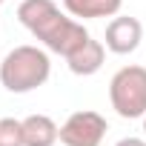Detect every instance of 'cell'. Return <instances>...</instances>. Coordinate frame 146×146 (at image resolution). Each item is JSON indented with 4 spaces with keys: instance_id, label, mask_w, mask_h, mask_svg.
I'll return each mask as SVG.
<instances>
[{
    "instance_id": "cell-10",
    "label": "cell",
    "mask_w": 146,
    "mask_h": 146,
    "mask_svg": "<svg viewBox=\"0 0 146 146\" xmlns=\"http://www.w3.org/2000/svg\"><path fill=\"white\" fill-rule=\"evenodd\" d=\"M115 146H146V140L143 137H120Z\"/></svg>"
},
{
    "instance_id": "cell-5",
    "label": "cell",
    "mask_w": 146,
    "mask_h": 146,
    "mask_svg": "<svg viewBox=\"0 0 146 146\" xmlns=\"http://www.w3.org/2000/svg\"><path fill=\"white\" fill-rule=\"evenodd\" d=\"M143 40V26L137 17L115 15L106 26V49L112 54H132Z\"/></svg>"
},
{
    "instance_id": "cell-6",
    "label": "cell",
    "mask_w": 146,
    "mask_h": 146,
    "mask_svg": "<svg viewBox=\"0 0 146 146\" xmlns=\"http://www.w3.org/2000/svg\"><path fill=\"white\" fill-rule=\"evenodd\" d=\"M103 60H106V46L100 40H95V37H89L86 43H80L75 52L66 57L69 72L78 75V78H89V75H95V72H100Z\"/></svg>"
},
{
    "instance_id": "cell-9",
    "label": "cell",
    "mask_w": 146,
    "mask_h": 146,
    "mask_svg": "<svg viewBox=\"0 0 146 146\" xmlns=\"http://www.w3.org/2000/svg\"><path fill=\"white\" fill-rule=\"evenodd\" d=\"M0 146H26L23 143V123L15 117H0Z\"/></svg>"
},
{
    "instance_id": "cell-2",
    "label": "cell",
    "mask_w": 146,
    "mask_h": 146,
    "mask_svg": "<svg viewBox=\"0 0 146 146\" xmlns=\"http://www.w3.org/2000/svg\"><path fill=\"white\" fill-rule=\"evenodd\" d=\"M52 75V60H49V49L23 43L15 46L3 60H0V83L12 95H26L40 89Z\"/></svg>"
},
{
    "instance_id": "cell-3",
    "label": "cell",
    "mask_w": 146,
    "mask_h": 146,
    "mask_svg": "<svg viewBox=\"0 0 146 146\" xmlns=\"http://www.w3.org/2000/svg\"><path fill=\"white\" fill-rule=\"evenodd\" d=\"M109 103L123 120H137L146 115V69L123 66L109 80Z\"/></svg>"
},
{
    "instance_id": "cell-12",
    "label": "cell",
    "mask_w": 146,
    "mask_h": 146,
    "mask_svg": "<svg viewBox=\"0 0 146 146\" xmlns=\"http://www.w3.org/2000/svg\"><path fill=\"white\" fill-rule=\"evenodd\" d=\"M0 3H3V0H0Z\"/></svg>"
},
{
    "instance_id": "cell-7",
    "label": "cell",
    "mask_w": 146,
    "mask_h": 146,
    "mask_svg": "<svg viewBox=\"0 0 146 146\" xmlns=\"http://www.w3.org/2000/svg\"><path fill=\"white\" fill-rule=\"evenodd\" d=\"M23 123V143L26 146H54L60 140V126L49 115H29Z\"/></svg>"
},
{
    "instance_id": "cell-11",
    "label": "cell",
    "mask_w": 146,
    "mask_h": 146,
    "mask_svg": "<svg viewBox=\"0 0 146 146\" xmlns=\"http://www.w3.org/2000/svg\"><path fill=\"white\" fill-rule=\"evenodd\" d=\"M143 135H146V115H143Z\"/></svg>"
},
{
    "instance_id": "cell-8",
    "label": "cell",
    "mask_w": 146,
    "mask_h": 146,
    "mask_svg": "<svg viewBox=\"0 0 146 146\" xmlns=\"http://www.w3.org/2000/svg\"><path fill=\"white\" fill-rule=\"evenodd\" d=\"M123 6V0H63V9L78 20L95 17H115Z\"/></svg>"
},
{
    "instance_id": "cell-1",
    "label": "cell",
    "mask_w": 146,
    "mask_h": 146,
    "mask_svg": "<svg viewBox=\"0 0 146 146\" xmlns=\"http://www.w3.org/2000/svg\"><path fill=\"white\" fill-rule=\"evenodd\" d=\"M17 20L54 54L69 57L80 43H86L92 35L86 32L83 20L63 15L54 0H23L17 6Z\"/></svg>"
},
{
    "instance_id": "cell-4",
    "label": "cell",
    "mask_w": 146,
    "mask_h": 146,
    "mask_svg": "<svg viewBox=\"0 0 146 146\" xmlns=\"http://www.w3.org/2000/svg\"><path fill=\"white\" fill-rule=\"evenodd\" d=\"M106 132H109V123L100 112L80 109V112H72L66 123L60 126V143L63 146H100Z\"/></svg>"
}]
</instances>
